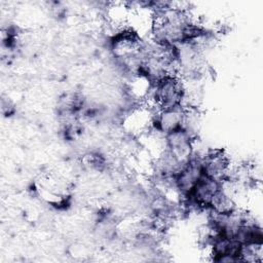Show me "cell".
<instances>
[{
  "label": "cell",
  "mask_w": 263,
  "mask_h": 263,
  "mask_svg": "<svg viewBox=\"0 0 263 263\" xmlns=\"http://www.w3.org/2000/svg\"><path fill=\"white\" fill-rule=\"evenodd\" d=\"M203 174L223 182L230 167V159L222 149L210 150L200 157Z\"/></svg>",
  "instance_id": "1"
}]
</instances>
